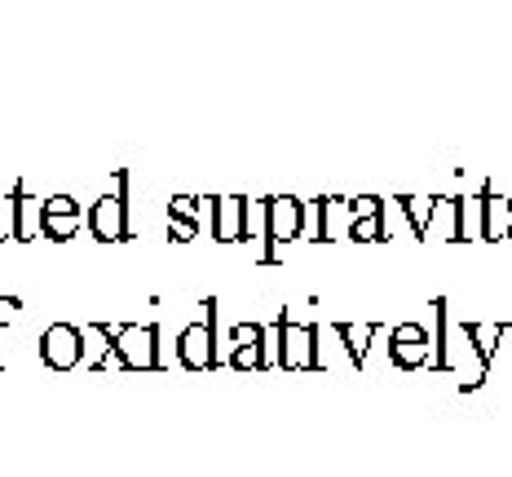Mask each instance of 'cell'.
I'll return each mask as SVG.
<instances>
[{
    "label": "cell",
    "instance_id": "1",
    "mask_svg": "<svg viewBox=\"0 0 512 477\" xmlns=\"http://www.w3.org/2000/svg\"><path fill=\"white\" fill-rule=\"evenodd\" d=\"M80 354V336L71 332V327H53V332L45 336V358L53 367H71Z\"/></svg>",
    "mask_w": 512,
    "mask_h": 477
}]
</instances>
